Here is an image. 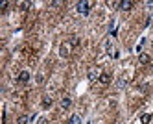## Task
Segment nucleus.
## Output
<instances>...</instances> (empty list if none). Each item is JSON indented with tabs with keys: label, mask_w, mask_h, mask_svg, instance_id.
<instances>
[{
	"label": "nucleus",
	"mask_w": 153,
	"mask_h": 124,
	"mask_svg": "<svg viewBox=\"0 0 153 124\" xmlns=\"http://www.w3.org/2000/svg\"><path fill=\"white\" fill-rule=\"evenodd\" d=\"M76 9H78L79 15H89L92 9V2H78L76 4Z\"/></svg>",
	"instance_id": "1"
},
{
	"label": "nucleus",
	"mask_w": 153,
	"mask_h": 124,
	"mask_svg": "<svg viewBox=\"0 0 153 124\" xmlns=\"http://www.w3.org/2000/svg\"><path fill=\"white\" fill-rule=\"evenodd\" d=\"M74 47H72V44H70V41H67V43H63L61 44V48H59V54L63 56V58H68V56H70V50H72Z\"/></svg>",
	"instance_id": "2"
},
{
	"label": "nucleus",
	"mask_w": 153,
	"mask_h": 124,
	"mask_svg": "<svg viewBox=\"0 0 153 124\" xmlns=\"http://www.w3.org/2000/svg\"><path fill=\"white\" fill-rule=\"evenodd\" d=\"M17 82L19 83H28L30 82V72L28 71H20L19 76H17Z\"/></svg>",
	"instance_id": "3"
},
{
	"label": "nucleus",
	"mask_w": 153,
	"mask_h": 124,
	"mask_svg": "<svg viewBox=\"0 0 153 124\" xmlns=\"http://www.w3.org/2000/svg\"><path fill=\"white\" fill-rule=\"evenodd\" d=\"M100 74L102 72H98L96 69H91L89 72H87V78H89V82H98L100 80Z\"/></svg>",
	"instance_id": "4"
},
{
	"label": "nucleus",
	"mask_w": 153,
	"mask_h": 124,
	"mask_svg": "<svg viewBox=\"0 0 153 124\" xmlns=\"http://www.w3.org/2000/svg\"><path fill=\"white\" fill-rule=\"evenodd\" d=\"M133 6H135V4L131 2V0H122V2H118V8L122 9V11H129Z\"/></svg>",
	"instance_id": "5"
},
{
	"label": "nucleus",
	"mask_w": 153,
	"mask_h": 124,
	"mask_svg": "<svg viewBox=\"0 0 153 124\" xmlns=\"http://www.w3.org/2000/svg\"><path fill=\"white\" fill-rule=\"evenodd\" d=\"M98 82H100L102 85H109V83H111V74H109V72H102Z\"/></svg>",
	"instance_id": "6"
},
{
	"label": "nucleus",
	"mask_w": 153,
	"mask_h": 124,
	"mask_svg": "<svg viewBox=\"0 0 153 124\" xmlns=\"http://www.w3.org/2000/svg\"><path fill=\"white\" fill-rule=\"evenodd\" d=\"M138 61H140L142 65H148L151 59H149V56H148L146 52H140V56H138Z\"/></svg>",
	"instance_id": "7"
},
{
	"label": "nucleus",
	"mask_w": 153,
	"mask_h": 124,
	"mask_svg": "<svg viewBox=\"0 0 153 124\" xmlns=\"http://www.w3.org/2000/svg\"><path fill=\"white\" fill-rule=\"evenodd\" d=\"M70 106H72V100H70L68 96H65V98L61 100V107H63V109H68Z\"/></svg>",
	"instance_id": "8"
},
{
	"label": "nucleus",
	"mask_w": 153,
	"mask_h": 124,
	"mask_svg": "<svg viewBox=\"0 0 153 124\" xmlns=\"http://www.w3.org/2000/svg\"><path fill=\"white\" fill-rule=\"evenodd\" d=\"M68 124H81V117L79 115H72L68 119Z\"/></svg>",
	"instance_id": "9"
},
{
	"label": "nucleus",
	"mask_w": 153,
	"mask_h": 124,
	"mask_svg": "<svg viewBox=\"0 0 153 124\" xmlns=\"http://www.w3.org/2000/svg\"><path fill=\"white\" fill-rule=\"evenodd\" d=\"M50 106H52V96H45V98H42V107L48 109Z\"/></svg>",
	"instance_id": "10"
},
{
	"label": "nucleus",
	"mask_w": 153,
	"mask_h": 124,
	"mask_svg": "<svg viewBox=\"0 0 153 124\" xmlns=\"http://www.w3.org/2000/svg\"><path fill=\"white\" fill-rule=\"evenodd\" d=\"M149 120H151V115H149V113H144V115L140 117V122H142V124H149Z\"/></svg>",
	"instance_id": "11"
},
{
	"label": "nucleus",
	"mask_w": 153,
	"mask_h": 124,
	"mask_svg": "<svg viewBox=\"0 0 153 124\" xmlns=\"http://www.w3.org/2000/svg\"><path fill=\"white\" fill-rule=\"evenodd\" d=\"M28 120H30V117H26V115H20V117L17 119V124H28Z\"/></svg>",
	"instance_id": "12"
},
{
	"label": "nucleus",
	"mask_w": 153,
	"mask_h": 124,
	"mask_svg": "<svg viewBox=\"0 0 153 124\" xmlns=\"http://www.w3.org/2000/svg\"><path fill=\"white\" fill-rule=\"evenodd\" d=\"M68 41H70V44H72L74 48H76V47H78V44H79V39H78V37H70Z\"/></svg>",
	"instance_id": "13"
},
{
	"label": "nucleus",
	"mask_w": 153,
	"mask_h": 124,
	"mask_svg": "<svg viewBox=\"0 0 153 124\" xmlns=\"http://www.w3.org/2000/svg\"><path fill=\"white\" fill-rule=\"evenodd\" d=\"M127 85V80L126 78H120V82H118V87H126Z\"/></svg>",
	"instance_id": "14"
},
{
	"label": "nucleus",
	"mask_w": 153,
	"mask_h": 124,
	"mask_svg": "<svg viewBox=\"0 0 153 124\" xmlns=\"http://www.w3.org/2000/svg\"><path fill=\"white\" fill-rule=\"evenodd\" d=\"M7 8H9V2H2V11H7Z\"/></svg>",
	"instance_id": "15"
},
{
	"label": "nucleus",
	"mask_w": 153,
	"mask_h": 124,
	"mask_svg": "<svg viewBox=\"0 0 153 124\" xmlns=\"http://www.w3.org/2000/svg\"><path fill=\"white\" fill-rule=\"evenodd\" d=\"M37 124H48V119L42 117V119H39V122H37Z\"/></svg>",
	"instance_id": "16"
}]
</instances>
